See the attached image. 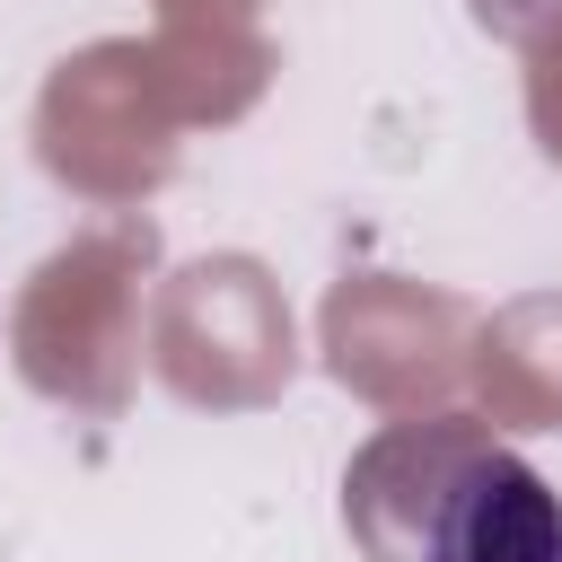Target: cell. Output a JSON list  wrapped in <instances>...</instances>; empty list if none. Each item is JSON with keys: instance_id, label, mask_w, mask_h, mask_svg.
<instances>
[{"instance_id": "1", "label": "cell", "mask_w": 562, "mask_h": 562, "mask_svg": "<svg viewBox=\"0 0 562 562\" xmlns=\"http://www.w3.org/2000/svg\"><path fill=\"white\" fill-rule=\"evenodd\" d=\"M422 562H562V501L518 448H457L422 501Z\"/></svg>"}]
</instances>
